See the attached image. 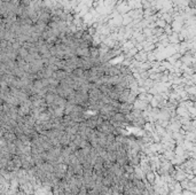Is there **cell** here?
Instances as JSON below:
<instances>
[{
  "mask_svg": "<svg viewBox=\"0 0 196 195\" xmlns=\"http://www.w3.org/2000/svg\"><path fill=\"white\" fill-rule=\"evenodd\" d=\"M29 41L4 50L1 161L19 158L29 182L92 188L140 158L127 128L138 126L129 75L88 41L73 50ZM140 126V125H139Z\"/></svg>",
  "mask_w": 196,
  "mask_h": 195,
  "instance_id": "obj_1",
  "label": "cell"
}]
</instances>
